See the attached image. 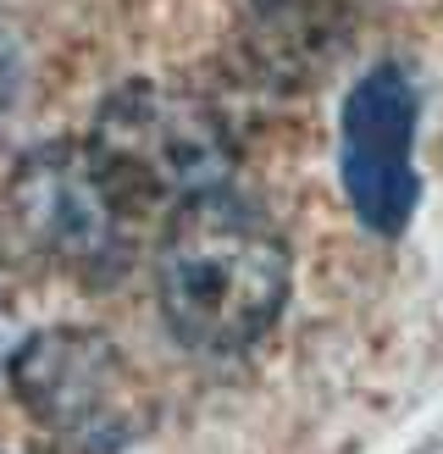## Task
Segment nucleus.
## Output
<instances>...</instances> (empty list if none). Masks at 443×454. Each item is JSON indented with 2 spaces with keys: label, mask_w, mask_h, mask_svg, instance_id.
<instances>
[{
  "label": "nucleus",
  "mask_w": 443,
  "mask_h": 454,
  "mask_svg": "<svg viewBox=\"0 0 443 454\" xmlns=\"http://www.w3.org/2000/svg\"><path fill=\"white\" fill-rule=\"evenodd\" d=\"M294 255L260 206L228 184L172 206L155 244V305L189 349L233 355L277 327Z\"/></svg>",
  "instance_id": "1"
},
{
  "label": "nucleus",
  "mask_w": 443,
  "mask_h": 454,
  "mask_svg": "<svg viewBox=\"0 0 443 454\" xmlns=\"http://www.w3.org/2000/svg\"><path fill=\"white\" fill-rule=\"evenodd\" d=\"M83 145L144 222L233 177V139L222 117L199 95L155 78H128L111 89Z\"/></svg>",
  "instance_id": "2"
},
{
  "label": "nucleus",
  "mask_w": 443,
  "mask_h": 454,
  "mask_svg": "<svg viewBox=\"0 0 443 454\" xmlns=\"http://www.w3.org/2000/svg\"><path fill=\"white\" fill-rule=\"evenodd\" d=\"M17 404L66 454H122L155 421V399L133 360L95 327L22 333L6 360Z\"/></svg>",
  "instance_id": "3"
},
{
  "label": "nucleus",
  "mask_w": 443,
  "mask_h": 454,
  "mask_svg": "<svg viewBox=\"0 0 443 454\" xmlns=\"http://www.w3.org/2000/svg\"><path fill=\"white\" fill-rule=\"evenodd\" d=\"M6 206L34 255L89 288L117 283L139 255L144 216L111 189L83 139H56L22 155L6 184Z\"/></svg>",
  "instance_id": "4"
},
{
  "label": "nucleus",
  "mask_w": 443,
  "mask_h": 454,
  "mask_svg": "<svg viewBox=\"0 0 443 454\" xmlns=\"http://www.w3.org/2000/svg\"><path fill=\"white\" fill-rule=\"evenodd\" d=\"M421 100L399 67H371L338 111V184L366 233L399 239L421 206L416 172Z\"/></svg>",
  "instance_id": "5"
},
{
  "label": "nucleus",
  "mask_w": 443,
  "mask_h": 454,
  "mask_svg": "<svg viewBox=\"0 0 443 454\" xmlns=\"http://www.w3.org/2000/svg\"><path fill=\"white\" fill-rule=\"evenodd\" d=\"M260 28L272 34L283 51H310L327 44L344 22V0H250Z\"/></svg>",
  "instance_id": "6"
},
{
  "label": "nucleus",
  "mask_w": 443,
  "mask_h": 454,
  "mask_svg": "<svg viewBox=\"0 0 443 454\" xmlns=\"http://www.w3.org/2000/svg\"><path fill=\"white\" fill-rule=\"evenodd\" d=\"M22 344V327H17V316H12V305L0 300V372H6V360H12V349Z\"/></svg>",
  "instance_id": "7"
}]
</instances>
